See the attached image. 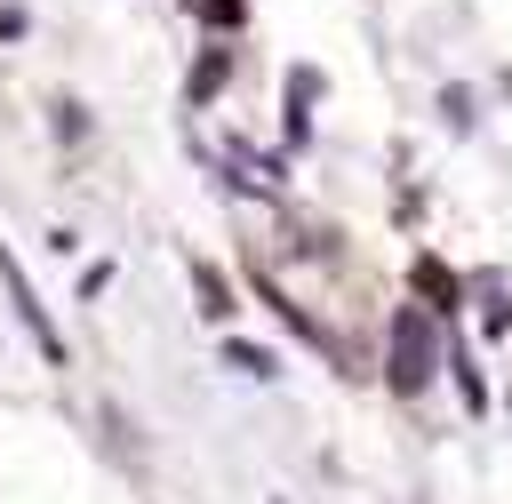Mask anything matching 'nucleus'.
Returning a JSON list of instances; mask_svg holds the SVG:
<instances>
[{"mask_svg":"<svg viewBox=\"0 0 512 504\" xmlns=\"http://www.w3.org/2000/svg\"><path fill=\"white\" fill-rule=\"evenodd\" d=\"M0 32H24V8H0Z\"/></svg>","mask_w":512,"mask_h":504,"instance_id":"nucleus-1","label":"nucleus"}]
</instances>
